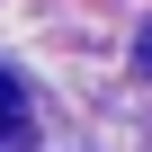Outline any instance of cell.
<instances>
[{
    "instance_id": "1",
    "label": "cell",
    "mask_w": 152,
    "mask_h": 152,
    "mask_svg": "<svg viewBox=\"0 0 152 152\" xmlns=\"http://www.w3.org/2000/svg\"><path fill=\"white\" fill-rule=\"evenodd\" d=\"M9 125H18V81L0 72V134H9Z\"/></svg>"
},
{
    "instance_id": "2",
    "label": "cell",
    "mask_w": 152,
    "mask_h": 152,
    "mask_svg": "<svg viewBox=\"0 0 152 152\" xmlns=\"http://www.w3.org/2000/svg\"><path fill=\"white\" fill-rule=\"evenodd\" d=\"M134 63H143V72H152V18H143V36H134Z\"/></svg>"
}]
</instances>
